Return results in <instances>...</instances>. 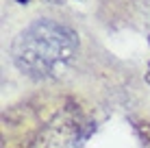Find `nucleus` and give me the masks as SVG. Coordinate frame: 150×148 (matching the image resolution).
<instances>
[{
    "mask_svg": "<svg viewBox=\"0 0 150 148\" xmlns=\"http://www.w3.org/2000/svg\"><path fill=\"white\" fill-rule=\"evenodd\" d=\"M15 2H20V4H28L30 0H15Z\"/></svg>",
    "mask_w": 150,
    "mask_h": 148,
    "instance_id": "3",
    "label": "nucleus"
},
{
    "mask_svg": "<svg viewBox=\"0 0 150 148\" xmlns=\"http://www.w3.org/2000/svg\"><path fill=\"white\" fill-rule=\"evenodd\" d=\"M76 55V30L50 18L30 22L11 44V59L15 68L30 79H54L74 63Z\"/></svg>",
    "mask_w": 150,
    "mask_h": 148,
    "instance_id": "1",
    "label": "nucleus"
},
{
    "mask_svg": "<svg viewBox=\"0 0 150 148\" xmlns=\"http://www.w3.org/2000/svg\"><path fill=\"white\" fill-rule=\"evenodd\" d=\"M146 83L150 85V63H148V72H146Z\"/></svg>",
    "mask_w": 150,
    "mask_h": 148,
    "instance_id": "2",
    "label": "nucleus"
}]
</instances>
